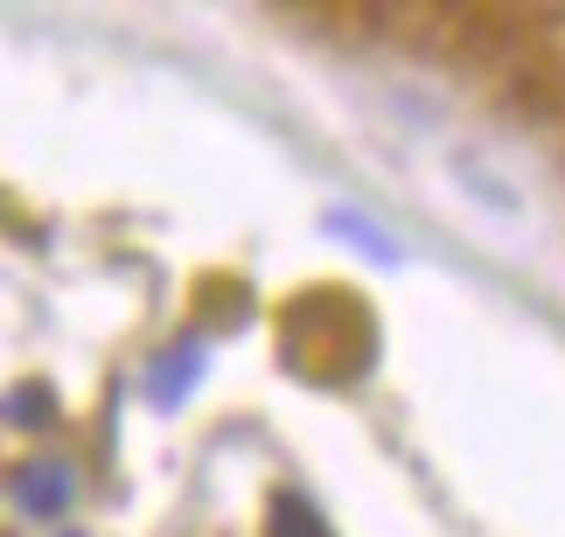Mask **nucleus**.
<instances>
[{
    "instance_id": "20e7f679",
    "label": "nucleus",
    "mask_w": 565,
    "mask_h": 537,
    "mask_svg": "<svg viewBox=\"0 0 565 537\" xmlns=\"http://www.w3.org/2000/svg\"><path fill=\"white\" fill-rule=\"evenodd\" d=\"M329 230H335V238H356L363 251H377L384 266H398V245H391L377 224H363V217H342V210H335V217H329Z\"/></svg>"
},
{
    "instance_id": "f257e3e1",
    "label": "nucleus",
    "mask_w": 565,
    "mask_h": 537,
    "mask_svg": "<svg viewBox=\"0 0 565 537\" xmlns=\"http://www.w3.org/2000/svg\"><path fill=\"white\" fill-rule=\"evenodd\" d=\"M14 503H21V517H63L77 503V468L71 461H29L14 475Z\"/></svg>"
},
{
    "instance_id": "7ed1b4c3",
    "label": "nucleus",
    "mask_w": 565,
    "mask_h": 537,
    "mask_svg": "<svg viewBox=\"0 0 565 537\" xmlns=\"http://www.w3.org/2000/svg\"><path fill=\"white\" fill-rule=\"evenodd\" d=\"M273 537H329V524L300 496H273Z\"/></svg>"
},
{
    "instance_id": "f03ea898",
    "label": "nucleus",
    "mask_w": 565,
    "mask_h": 537,
    "mask_svg": "<svg viewBox=\"0 0 565 537\" xmlns=\"http://www.w3.org/2000/svg\"><path fill=\"white\" fill-rule=\"evenodd\" d=\"M203 377V342H175L168 356L147 363V398L161 405V412H175V405L189 398V384Z\"/></svg>"
}]
</instances>
